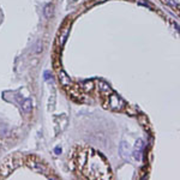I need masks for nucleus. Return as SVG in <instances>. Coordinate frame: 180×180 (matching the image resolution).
Masks as SVG:
<instances>
[{
	"instance_id": "obj_1",
	"label": "nucleus",
	"mask_w": 180,
	"mask_h": 180,
	"mask_svg": "<svg viewBox=\"0 0 180 180\" xmlns=\"http://www.w3.org/2000/svg\"><path fill=\"white\" fill-rule=\"evenodd\" d=\"M19 163H21V161L15 159V157L7 159L5 162H3L1 166H0V178L8 177L15 168H17L18 166H19Z\"/></svg>"
},
{
	"instance_id": "obj_2",
	"label": "nucleus",
	"mask_w": 180,
	"mask_h": 180,
	"mask_svg": "<svg viewBox=\"0 0 180 180\" xmlns=\"http://www.w3.org/2000/svg\"><path fill=\"white\" fill-rule=\"evenodd\" d=\"M109 102H111V108L114 111H120L121 108L124 107V101L121 98L115 95V94H112L111 97H109Z\"/></svg>"
},
{
	"instance_id": "obj_3",
	"label": "nucleus",
	"mask_w": 180,
	"mask_h": 180,
	"mask_svg": "<svg viewBox=\"0 0 180 180\" xmlns=\"http://www.w3.org/2000/svg\"><path fill=\"white\" fill-rule=\"evenodd\" d=\"M120 156L125 160V161H130L131 159V150H130V147H129V144L126 143L125 141H121L120 143Z\"/></svg>"
},
{
	"instance_id": "obj_4",
	"label": "nucleus",
	"mask_w": 180,
	"mask_h": 180,
	"mask_svg": "<svg viewBox=\"0 0 180 180\" xmlns=\"http://www.w3.org/2000/svg\"><path fill=\"white\" fill-rule=\"evenodd\" d=\"M133 156L137 161H141L142 160V156H143V141L142 139H138L134 144V150H133Z\"/></svg>"
},
{
	"instance_id": "obj_5",
	"label": "nucleus",
	"mask_w": 180,
	"mask_h": 180,
	"mask_svg": "<svg viewBox=\"0 0 180 180\" xmlns=\"http://www.w3.org/2000/svg\"><path fill=\"white\" fill-rule=\"evenodd\" d=\"M28 163H29V166H30L31 168H34V169H36V170H39V172H41V173H43V174H48L47 168L44 167L43 165H41V162L30 159V160L28 161Z\"/></svg>"
},
{
	"instance_id": "obj_6",
	"label": "nucleus",
	"mask_w": 180,
	"mask_h": 180,
	"mask_svg": "<svg viewBox=\"0 0 180 180\" xmlns=\"http://www.w3.org/2000/svg\"><path fill=\"white\" fill-rule=\"evenodd\" d=\"M59 80H60V83L61 85H64V87H72V80L70 79V77L65 73L64 71H60L59 72Z\"/></svg>"
},
{
	"instance_id": "obj_7",
	"label": "nucleus",
	"mask_w": 180,
	"mask_h": 180,
	"mask_svg": "<svg viewBox=\"0 0 180 180\" xmlns=\"http://www.w3.org/2000/svg\"><path fill=\"white\" fill-rule=\"evenodd\" d=\"M43 15H44V17H46V18L53 17V15H54V5H53V4H48V5L44 6V8H43Z\"/></svg>"
},
{
	"instance_id": "obj_8",
	"label": "nucleus",
	"mask_w": 180,
	"mask_h": 180,
	"mask_svg": "<svg viewBox=\"0 0 180 180\" xmlns=\"http://www.w3.org/2000/svg\"><path fill=\"white\" fill-rule=\"evenodd\" d=\"M22 108H23V111L25 113H30L31 112V109H33V102H31L30 98H25L24 102L22 103Z\"/></svg>"
},
{
	"instance_id": "obj_9",
	"label": "nucleus",
	"mask_w": 180,
	"mask_h": 180,
	"mask_svg": "<svg viewBox=\"0 0 180 180\" xmlns=\"http://www.w3.org/2000/svg\"><path fill=\"white\" fill-rule=\"evenodd\" d=\"M69 31H70V28L67 26V28H65L64 30L60 33V35H59V44H60V46H62V44L65 43V41L67 39V35H69Z\"/></svg>"
},
{
	"instance_id": "obj_10",
	"label": "nucleus",
	"mask_w": 180,
	"mask_h": 180,
	"mask_svg": "<svg viewBox=\"0 0 180 180\" xmlns=\"http://www.w3.org/2000/svg\"><path fill=\"white\" fill-rule=\"evenodd\" d=\"M163 1H165L166 4H168V5H170L172 7H177V6H178V4H177L175 1H173V0H163Z\"/></svg>"
},
{
	"instance_id": "obj_11",
	"label": "nucleus",
	"mask_w": 180,
	"mask_h": 180,
	"mask_svg": "<svg viewBox=\"0 0 180 180\" xmlns=\"http://www.w3.org/2000/svg\"><path fill=\"white\" fill-rule=\"evenodd\" d=\"M42 51V42H37V48H36V53H40Z\"/></svg>"
},
{
	"instance_id": "obj_12",
	"label": "nucleus",
	"mask_w": 180,
	"mask_h": 180,
	"mask_svg": "<svg viewBox=\"0 0 180 180\" xmlns=\"http://www.w3.org/2000/svg\"><path fill=\"white\" fill-rule=\"evenodd\" d=\"M138 3H139V4H144V5H147V6L151 7V6H150V4H149L148 1H145V0H138Z\"/></svg>"
},
{
	"instance_id": "obj_13",
	"label": "nucleus",
	"mask_w": 180,
	"mask_h": 180,
	"mask_svg": "<svg viewBox=\"0 0 180 180\" xmlns=\"http://www.w3.org/2000/svg\"><path fill=\"white\" fill-rule=\"evenodd\" d=\"M54 152H55L57 155H59V154H61V148H59V147H57L55 149H54Z\"/></svg>"
},
{
	"instance_id": "obj_14",
	"label": "nucleus",
	"mask_w": 180,
	"mask_h": 180,
	"mask_svg": "<svg viewBox=\"0 0 180 180\" xmlns=\"http://www.w3.org/2000/svg\"><path fill=\"white\" fill-rule=\"evenodd\" d=\"M44 78H49V75H48V72H44Z\"/></svg>"
},
{
	"instance_id": "obj_15",
	"label": "nucleus",
	"mask_w": 180,
	"mask_h": 180,
	"mask_svg": "<svg viewBox=\"0 0 180 180\" xmlns=\"http://www.w3.org/2000/svg\"><path fill=\"white\" fill-rule=\"evenodd\" d=\"M73 1H76V0H73Z\"/></svg>"
}]
</instances>
